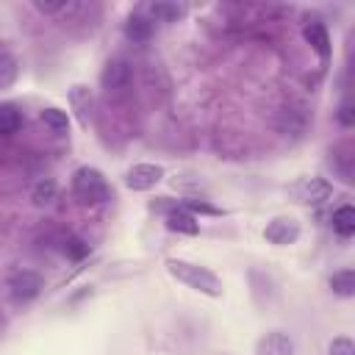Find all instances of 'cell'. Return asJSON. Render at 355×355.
I'll use <instances>...</instances> for the list:
<instances>
[{
  "instance_id": "6",
  "label": "cell",
  "mask_w": 355,
  "mask_h": 355,
  "mask_svg": "<svg viewBox=\"0 0 355 355\" xmlns=\"http://www.w3.org/2000/svg\"><path fill=\"white\" fill-rule=\"evenodd\" d=\"M263 239L275 247H288L300 239V222L291 216H275L266 227H263Z\"/></svg>"
},
{
  "instance_id": "17",
  "label": "cell",
  "mask_w": 355,
  "mask_h": 355,
  "mask_svg": "<svg viewBox=\"0 0 355 355\" xmlns=\"http://www.w3.org/2000/svg\"><path fill=\"white\" fill-rule=\"evenodd\" d=\"M22 128V111L11 103H0V136H14Z\"/></svg>"
},
{
  "instance_id": "13",
  "label": "cell",
  "mask_w": 355,
  "mask_h": 355,
  "mask_svg": "<svg viewBox=\"0 0 355 355\" xmlns=\"http://www.w3.org/2000/svg\"><path fill=\"white\" fill-rule=\"evenodd\" d=\"M305 114L300 108H280L275 114V128L283 133V136H300L305 130Z\"/></svg>"
},
{
  "instance_id": "8",
  "label": "cell",
  "mask_w": 355,
  "mask_h": 355,
  "mask_svg": "<svg viewBox=\"0 0 355 355\" xmlns=\"http://www.w3.org/2000/svg\"><path fill=\"white\" fill-rule=\"evenodd\" d=\"M330 194H333V186L327 178H302L294 186V197L305 205H322L324 200H330Z\"/></svg>"
},
{
  "instance_id": "26",
  "label": "cell",
  "mask_w": 355,
  "mask_h": 355,
  "mask_svg": "<svg viewBox=\"0 0 355 355\" xmlns=\"http://www.w3.org/2000/svg\"><path fill=\"white\" fill-rule=\"evenodd\" d=\"M33 8L39 14H61L67 8V0H58V3H44V0H33Z\"/></svg>"
},
{
  "instance_id": "2",
  "label": "cell",
  "mask_w": 355,
  "mask_h": 355,
  "mask_svg": "<svg viewBox=\"0 0 355 355\" xmlns=\"http://www.w3.org/2000/svg\"><path fill=\"white\" fill-rule=\"evenodd\" d=\"M72 191L83 205H103L111 197V186L97 166H78L72 172Z\"/></svg>"
},
{
  "instance_id": "25",
  "label": "cell",
  "mask_w": 355,
  "mask_h": 355,
  "mask_svg": "<svg viewBox=\"0 0 355 355\" xmlns=\"http://www.w3.org/2000/svg\"><path fill=\"white\" fill-rule=\"evenodd\" d=\"M336 119H338V125H344V128H352V125H355V108H352L349 100H344V103L338 105Z\"/></svg>"
},
{
  "instance_id": "21",
  "label": "cell",
  "mask_w": 355,
  "mask_h": 355,
  "mask_svg": "<svg viewBox=\"0 0 355 355\" xmlns=\"http://www.w3.org/2000/svg\"><path fill=\"white\" fill-rule=\"evenodd\" d=\"M61 252H64L69 261L78 263V261H83V258L92 252V247H89L80 236H64V239H61Z\"/></svg>"
},
{
  "instance_id": "12",
  "label": "cell",
  "mask_w": 355,
  "mask_h": 355,
  "mask_svg": "<svg viewBox=\"0 0 355 355\" xmlns=\"http://www.w3.org/2000/svg\"><path fill=\"white\" fill-rule=\"evenodd\" d=\"M155 33V22L144 14H130L128 22H125V39L133 42V44H147Z\"/></svg>"
},
{
  "instance_id": "19",
  "label": "cell",
  "mask_w": 355,
  "mask_h": 355,
  "mask_svg": "<svg viewBox=\"0 0 355 355\" xmlns=\"http://www.w3.org/2000/svg\"><path fill=\"white\" fill-rule=\"evenodd\" d=\"M17 78H19V61H17L11 53L0 50V89L14 86Z\"/></svg>"
},
{
  "instance_id": "18",
  "label": "cell",
  "mask_w": 355,
  "mask_h": 355,
  "mask_svg": "<svg viewBox=\"0 0 355 355\" xmlns=\"http://www.w3.org/2000/svg\"><path fill=\"white\" fill-rule=\"evenodd\" d=\"M39 119H42L53 133H69V114H67V111H61V108H55V105L42 108Z\"/></svg>"
},
{
  "instance_id": "14",
  "label": "cell",
  "mask_w": 355,
  "mask_h": 355,
  "mask_svg": "<svg viewBox=\"0 0 355 355\" xmlns=\"http://www.w3.org/2000/svg\"><path fill=\"white\" fill-rule=\"evenodd\" d=\"M330 225H333V233L341 236V239H349L355 233V208L347 202V205H338L330 216Z\"/></svg>"
},
{
  "instance_id": "23",
  "label": "cell",
  "mask_w": 355,
  "mask_h": 355,
  "mask_svg": "<svg viewBox=\"0 0 355 355\" xmlns=\"http://www.w3.org/2000/svg\"><path fill=\"white\" fill-rule=\"evenodd\" d=\"M330 164L336 166V172L341 175V180L352 183V155H349V153H336Z\"/></svg>"
},
{
  "instance_id": "5",
  "label": "cell",
  "mask_w": 355,
  "mask_h": 355,
  "mask_svg": "<svg viewBox=\"0 0 355 355\" xmlns=\"http://www.w3.org/2000/svg\"><path fill=\"white\" fill-rule=\"evenodd\" d=\"M133 80V67L125 58H111L103 72H100V86L111 94V92H125Z\"/></svg>"
},
{
  "instance_id": "4",
  "label": "cell",
  "mask_w": 355,
  "mask_h": 355,
  "mask_svg": "<svg viewBox=\"0 0 355 355\" xmlns=\"http://www.w3.org/2000/svg\"><path fill=\"white\" fill-rule=\"evenodd\" d=\"M164 180V166L161 164H133L125 172V186L130 191H150Z\"/></svg>"
},
{
  "instance_id": "7",
  "label": "cell",
  "mask_w": 355,
  "mask_h": 355,
  "mask_svg": "<svg viewBox=\"0 0 355 355\" xmlns=\"http://www.w3.org/2000/svg\"><path fill=\"white\" fill-rule=\"evenodd\" d=\"M67 97H69V108H72L78 125L80 128H89V122L94 116V92L89 86H83V83H75V86H69V94Z\"/></svg>"
},
{
  "instance_id": "9",
  "label": "cell",
  "mask_w": 355,
  "mask_h": 355,
  "mask_svg": "<svg viewBox=\"0 0 355 355\" xmlns=\"http://www.w3.org/2000/svg\"><path fill=\"white\" fill-rule=\"evenodd\" d=\"M302 36H305V42L311 44V50L327 64L330 61V53H333V47H330V33H327V28H324V22H319V19H311V22H305V28H302Z\"/></svg>"
},
{
  "instance_id": "11",
  "label": "cell",
  "mask_w": 355,
  "mask_h": 355,
  "mask_svg": "<svg viewBox=\"0 0 355 355\" xmlns=\"http://www.w3.org/2000/svg\"><path fill=\"white\" fill-rule=\"evenodd\" d=\"M166 227L172 233H183V236H197L200 233V222L194 214H189L186 208H180V202L175 200V205L166 211Z\"/></svg>"
},
{
  "instance_id": "10",
  "label": "cell",
  "mask_w": 355,
  "mask_h": 355,
  "mask_svg": "<svg viewBox=\"0 0 355 355\" xmlns=\"http://www.w3.org/2000/svg\"><path fill=\"white\" fill-rule=\"evenodd\" d=\"M255 355H294V341L283 330H272L258 338Z\"/></svg>"
},
{
  "instance_id": "16",
  "label": "cell",
  "mask_w": 355,
  "mask_h": 355,
  "mask_svg": "<svg viewBox=\"0 0 355 355\" xmlns=\"http://www.w3.org/2000/svg\"><path fill=\"white\" fill-rule=\"evenodd\" d=\"M330 288H333V294H338V297H344V300H349V297H355V269H338V272H333L330 275Z\"/></svg>"
},
{
  "instance_id": "22",
  "label": "cell",
  "mask_w": 355,
  "mask_h": 355,
  "mask_svg": "<svg viewBox=\"0 0 355 355\" xmlns=\"http://www.w3.org/2000/svg\"><path fill=\"white\" fill-rule=\"evenodd\" d=\"M180 202V208H186L189 214H208V216H219L222 211L216 208V205H211L208 200H200V197H183V200H178Z\"/></svg>"
},
{
  "instance_id": "20",
  "label": "cell",
  "mask_w": 355,
  "mask_h": 355,
  "mask_svg": "<svg viewBox=\"0 0 355 355\" xmlns=\"http://www.w3.org/2000/svg\"><path fill=\"white\" fill-rule=\"evenodd\" d=\"M55 194H58V183H55L53 178H42V180L31 189V200H33L36 205H50V202L55 200Z\"/></svg>"
},
{
  "instance_id": "24",
  "label": "cell",
  "mask_w": 355,
  "mask_h": 355,
  "mask_svg": "<svg viewBox=\"0 0 355 355\" xmlns=\"http://www.w3.org/2000/svg\"><path fill=\"white\" fill-rule=\"evenodd\" d=\"M327 355H355V344H352V338H347V336H336V338L327 344Z\"/></svg>"
},
{
  "instance_id": "1",
  "label": "cell",
  "mask_w": 355,
  "mask_h": 355,
  "mask_svg": "<svg viewBox=\"0 0 355 355\" xmlns=\"http://www.w3.org/2000/svg\"><path fill=\"white\" fill-rule=\"evenodd\" d=\"M166 272L178 283H183V286H189V288H194L205 297H222V280L208 266H200V263H191V261H183V258H169Z\"/></svg>"
},
{
  "instance_id": "15",
  "label": "cell",
  "mask_w": 355,
  "mask_h": 355,
  "mask_svg": "<svg viewBox=\"0 0 355 355\" xmlns=\"http://www.w3.org/2000/svg\"><path fill=\"white\" fill-rule=\"evenodd\" d=\"M147 11H150V17L158 19V22H178V19L186 17L189 8H186L183 3H150Z\"/></svg>"
},
{
  "instance_id": "3",
  "label": "cell",
  "mask_w": 355,
  "mask_h": 355,
  "mask_svg": "<svg viewBox=\"0 0 355 355\" xmlns=\"http://www.w3.org/2000/svg\"><path fill=\"white\" fill-rule=\"evenodd\" d=\"M42 288H44V280L36 269H17L8 277V294L14 302H31L42 294Z\"/></svg>"
}]
</instances>
